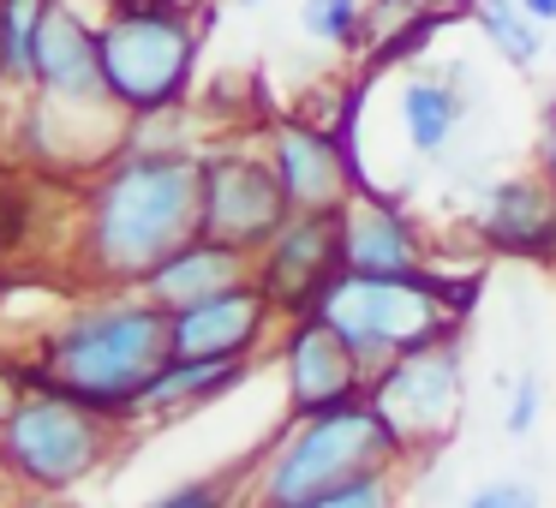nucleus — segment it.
<instances>
[{"mask_svg": "<svg viewBox=\"0 0 556 508\" xmlns=\"http://www.w3.org/2000/svg\"><path fill=\"white\" fill-rule=\"evenodd\" d=\"M204 150L144 144L121 150L85 192V269L109 288H138L168 252L198 233Z\"/></svg>", "mask_w": 556, "mask_h": 508, "instance_id": "f257e3e1", "label": "nucleus"}, {"mask_svg": "<svg viewBox=\"0 0 556 508\" xmlns=\"http://www.w3.org/2000/svg\"><path fill=\"white\" fill-rule=\"evenodd\" d=\"M168 359V312L144 288H109L42 335V359L25 371V383H54L109 419H132L138 395Z\"/></svg>", "mask_w": 556, "mask_h": 508, "instance_id": "f03ea898", "label": "nucleus"}, {"mask_svg": "<svg viewBox=\"0 0 556 508\" xmlns=\"http://www.w3.org/2000/svg\"><path fill=\"white\" fill-rule=\"evenodd\" d=\"M479 281H443L437 269L425 276H359V269H336L312 317H324L348 353L377 371V365L401 359L413 347L455 335V317L472 312Z\"/></svg>", "mask_w": 556, "mask_h": 508, "instance_id": "7ed1b4c3", "label": "nucleus"}, {"mask_svg": "<svg viewBox=\"0 0 556 508\" xmlns=\"http://www.w3.org/2000/svg\"><path fill=\"white\" fill-rule=\"evenodd\" d=\"M204 49V13L186 0L162 7H114L97 25L102 85L126 120H168L186 109Z\"/></svg>", "mask_w": 556, "mask_h": 508, "instance_id": "20e7f679", "label": "nucleus"}, {"mask_svg": "<svg viewBox=\"0 0 556 508\" xmlns=\"http://www.w3.org/2000/svg\"><path fill=\"white\" fill-rule=\"evenodd\" d=\"M114 424L90 401L54 383H18L13 407L0 412V467L13 491L73 496L114 460Z\"/></svg>", "mask_w": 556, "mask_h": 508, "instance_id": "39448f33", "label": "nucleus"}, {"mask_svg": "<svg viewBox=\"0 0 556 508\" xmlns=\"http://www.w3.org/2000/svg\"><path fill=\"white\" fill-rule=\"evenodd\" d=\"M401 460H407V448H401V436L383 424V412L371 401L312 412V419H293V431L264 460V472H257V508L305 503V496H324L371 467H401Z\"/></svg>", "mask_w": 556, "mask_h": 508, "instance_id": "423d86ee", "label": "nucleus"}, {"mask_svg": "<svg viewBox=\"0 0 556 508\" xmlns=\"http://www.w3.org/2000/svg\"><path fill=\"white\" fill-rule=\"evenodd\" d=\"M460 395H467V365H460V335H443L431 347H413L401 359L377 365L371 371V401L383 412V424L401 436V448L413 455H431L448 443V424L460 419Z\"/></svg>", "mask_w": 556, "mask_h": 508, "instance_id": "0eeeda50", "label": "nucleus"}, {"mask_svg": "<svg viewBox=\"0 0 556 508\" xmlns=\"http://www.w3.org/2000/svg\"><path fill=\"white\" fill-rule=\"evenodd\" d=\"M293 204L281 192L269 156L257 150H210L204 156V192H198V233L228 240L240 252H264L288 228Z\"/></svg>", "mask_w": 556, "mask_h": 508, "instance_id": "6e6552de", "label": "nucleus"}, {"mask_svg": "<svg viewBox=\"0 0 556 508\" xmlns=\"http://www.w3.org/2000/svg\"><path fill=\"white\" fill-rule=\"evenodd\" d=\"M341 269V209H293L288 228L257 252L252 281L264 288V300L276 305V317H305L317 312L324 288Z\"/></svg>", "mask_w": 556, "mask_h": 508, "instance_id": "1a4fd4ad", "label": "nucleus"}, {"mask_svg": "<svg viewBox=\"0 0 556 508\" xmlns=\"http://www.w3.org/2000/svg\"><path fill=\"white\" fill-rule=\"evenodd\" d=\"M281 383H288V412L312 419V412H336L365 401L371 371L348 353V341L324 323V317H288L281 323Z\"/></svg>", "mask_w": 556, "mask_h": 508, "instance_id": "9d476101", "label": "nucleus"}, {"mask_svg": "<svg viewBox=\"0 0 556 508\" xmlns=\"http://www.w3.org/2000/svg\"><path fill=\"white\" fill-rule=\"evenodd\" d=\"M264 156H269V168H276V180H281V192H288L293 209H341L359 192L336 126H317V120H305V114H281V120L269 126Z\"/></svg>", "mask_w": 556, "mask_h": 508, "instance_id": "9b49d317", "label": "nucleus"}, {"mask_svg": "<svg viewBox=\"0 0 556 508\" xmlns=\"http://www.w3.org/2000/svg\"><path fill=\"white\" fill-rule=\"evenodd\" d=\"M276 305L264 300L257 281L216 293V300H198L168 312V347L174 359H257L264 335L276 329Z\"/></svg>", "mask_w": 556, "mask_h": 508, "instance_id": "f8f14e48", "label": "nucleus"}, {"mask_svg": "<svg viewBox=\"0 0 556 508\" xmlns=\"http://www.w3.org/2000/svg\"><path fill=\"white\" fill-rule=\"evenodd\" d=\"M341 269H359V276H425L431 252H425V233L395 198L353 192L341 204Z\"/></svg>", "mask_w": 556, "mask_h": 508, "instance_id": "ddd939ff", "label": "nucleus"}, {"mask_svg": "<svg viewBox=\"0 0 556 508\" xmlns=\"http://www.w3.org/2000/svg\"><path fill=\"white\" fill-rule=\"evenodd\" d=\"M479 240L503 257H527V264H551L556 257V186L532 174H508L491 180L479 198V216H472Z\"/></svg>", "mask_w": 556, "mask_h": 508, "instance_id": "4468645a", "label": "nucleus"}, {"mask_svg": "<svg viewBox=\"0 0 556 508\" xmlns=\"http://www.w3.org/2000/svg\"><path fill=\"white\" fill-rule=\"evenodd\" d=\"M30 85H42L61 102H114L102 85V54H97V30L66 7L49 0V13L37 25V49H30Z\"/></svg>", "mask_w": 556, "mask_h": 508, "instance_id": "2eb2a0df", "label": "nucleus"}, {"mask_svg": "<svg viewBox=\"0 0 556 508\" xmlns=\"http://www.w3.org/2000/svg\"><path fill=\"white\" fill-rule=\"evenodd\" d=\"M252 252H240V245L228 240H210V233H192V240L180 245V252H168L156 269H150L138 288L150 293V300L162 305V312H180V305H198V300H216V293L240 288V281H252Z\"/></svg>", "mask_w": 556, "mask_h": 508, "instance_id": "dca6fc26", "label": "nucleus"}, {"mask_svg": "<svg viewBox=\"0 0 556 508\" xmlns=\"http://www.w3.org/2000/svg\"><path fill=\"white\" fill-rule=\"evenodd\" d=\"M252 359H168L150 389L138 395L132 419H180V412L204 407V401H222L228 389L245 383Z\"/></svg>", "mask_w": 556, "mask_h": 508, "instance_id": "f3484780", "label": "nucleus"}, {"mask_svg": "<svg viewBox=\"0 0 556 508\" xmlns=\"http://www.w3.org/2000/svg\"><path fill=\"white\" fill-rule=\"evenodd\" d=\"M460 114H467V97L455 90L448 73H419L401 85V132H407L413 156H425V162L448 156V144L460 132Z\"/></svg>", "mask_w": 556, "mask_h": 508, "instance_id": "a211bd4d", "label": "nucleus"}, {"mask_svg": "<svg viewBox=\"0 0 556 508\" xmlns=\"http://www.w3.org/2000/svg\"><path fill=\"white\" fill-rule=\"evenodd\" d=\"M467 13H472L479 37L491 42V54L503 66L532 73L539 61H551V37H544V25L520 7V0H467Z\"/></svg>", "mask_w": 556, "mask_h": 508, "instance_id": "6ab92c4d", "label": "nucleus"}, {"mask_svg": "<svg viewBox=\"0 0 556 508\" xmlns=\"http://www.w3.org/2000/svg\"><path fill=\"white\" fill-rule=\"evenodd\" d=\"M300 30L324 49H365L377 30V7L371 0H300Z\"/></svg>", "mask_w": 556, "mask_h": 508, "instance_id": "aec40b11", "label": "nucleus"}, {"mask_svg": "<svg viewBox=\"0 0 556 508\" xmlns=\"http://www.w3.org/2000/svg\"><path fill=\"white\" fill-rule=\"evenodd\" d=\"M42 13H49V0H0V66L13 78H30V49H37Z\"/></svg>", "mask_w": 556, "mask_h": 508, "instance_id": "412c9836", "label": "nucleus"}, {"mask_svg": "<svg viewBox=\"0 0 556 508\" xmlns=\"http://www.w3.org/2000/svg\"><path fill=\"white\" fill-rule=\"evenodd\" d=\"M288 508H395V467H371L359 479L336 484V491L305 496V503H288Z\"/></svg>", "mask_w": 556, "mask_h": 508, "instance_id": "4be33fe9", "label": "nucleus"}, {"mask_svg": "<svg viewBox=\"0 0 556 508\" xmlns=\"http://www.w3.org/2000/svg\"><path fill=\"white\" fill-rule=\"evenodd\" d=\"M144 508H233V479H186Z\"/></svg>", "mask_w": 556, "mask_h": 508, "instance_id": "5701e85b", "label": "nucleus"}, {"mask_svg": "<svg viewBox=\"0 0 556 508\" xmlns=\"http://www.w3.org/2000/svg\"><path fill=\"white\" fill-rule=\"evenodd\" d=\"M539 407H544L539 371L515 377V383H508V419H503V431H508V436H532V424H539Z\"/></svg>", "mask_w": 556, "mask_h": 508, "instance_id": "b1692460", "label": "nucleus"}, {"mask_svg": "<svg viewBox=\"0 0 556 508\" xmlns=\"http://www.w3.org/2000/svg\"><path fill=\"white\" fill-rule=\"evenodd\" d=\"M467 508H539V484L532 479H484L467 496Z\"/></svg>", "mask_w": 556, "mask_h": 508, "instance_id": "393cba45", "label": "nucleus"}, {"mask_svg": "<svg viewBox=\"0 0 556 508\" xmlns=\"http://www.w3.org/2000/svg\"><path fill=\"white\" fill-rule=\"evenodd\" d=\"M539 174L556 186V97H544L539 109Z\"/></svg>", "mask_w": 556, "mask_h": 508, "instance_id": "a878e982", "label": "nucleus"}, {"mask_svg": "<svg viewBox=\"0 0 556 508\" xmlns=\"http://www.w3.org/2000/svg\"><path fill=\"white\" fill-rule=\"evenodd\" d=\"M0 508H78L73 496H54V491H13Z\"/></svg>", "mask_w": 556, "mask_h": 508, "instance_id": "bb28decb", "label": "nucleus"}, {"mask_svg": "<svg viewBox=\"0 0 556 508\" xmlns=\"http://www.w3.org/2000/svg\"><path fill=\"white\" fill-rule=\"evenodd\" d=\"M520 7H527V13L539 18L544 30H556V0H520Z\"/></svg>", "mask_w": 556, "mask_h": 508, "instance_id": "cd10ccee", "label": "nucleus"}, {"mask_svg": "<svg viewBox=\"0 0 556 508\" xmlns=\"http://www.w3.org/2000/svg\"><path fill=\"white\" fill-rule=\"evenodd\" d=\"M114 7H162V0H109V13ZM186 7H192V0H186Z\"/></svg>", "mask_w": 556, "mask_h": 508, "instance_id": "c85d7f7f", "label": "nucleus"}, {"mask_svg": "<svg viewBox=\"0 0 556 508\" xmlns=\"http://www.w3.org/2000/svg\"><path fill=\"white\" fill-rule=\"evenodd\" d=\"M7 496H13V484H7V467H0V503H7Z\"/></svg>", "mask_w": 556, "mask_h": 508, "instance_id": "c756f323", "label": "nucleus"}, {"mask_svg": "<svg viewBox=\"0 0 556 508\" xmlns=\"http://www.w3.org/2000/svg\"><path fill=\"white\" fill-rule=\"evenodd\" d=\"M233 7H245V13H252V7H264V0H233Z\"/></svg>", "mask_w": 556, "mask_h": 508, "instance_id": "7c9ffc66", "label": "nucleus"}, {"mask_svg": "<svg viewBox=\"0 0 556 508\" xmlns=\"http://www.w3.org/2000/svg\"><path fill=\"white\" fill-rule=\"evenodd\" d=\"M551 66H556V37H551Z\"/></svg>", "mask_w": 556, "mask_h": 508, "instance_id": "2f4dec72", "label": "nucleus"}]
</instances>
